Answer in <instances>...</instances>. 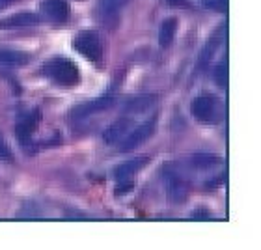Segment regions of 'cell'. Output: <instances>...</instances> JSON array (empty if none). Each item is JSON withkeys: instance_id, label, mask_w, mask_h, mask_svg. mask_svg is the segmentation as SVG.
<instances>
[{"instance_id": "obj_1", "label": "cell", "mask_w": 261, "mask_h": 250, "mask_svg": "<svg viewBox=\"0 0 261 250\" xmlns=\"http://www.w3.org/2000/svg\"><path fill=\"white\" fill-rule=\"evenodd\" d=\"M43 73L49 77L50 81H55L56 84H62V86H71V84H76L79 82V67L73 60L69 58H53L45 64Z\"/></svg>"}, {"instance_id": "obj_2", "label": "cell", "mask_w": 261, "mask_h": 250, "mask_svg": "<svg viewBox=\"0 0 261 250\" xmlns=\"http://www.w3.org/2000/svg\"><path fill=\"white\" fill-rule=\"evenodd\" d=\"M41 121V110L39 109H32L30 112H22L17 118V125H15V136L21 147L27 149L32 142L34 133L38 131V125Z\"/></svg>"}, {"instance_id": "obj_3", "label": "cell", "mask_w": 261, "mask_h": 250, "mask_svg": "<svg viewBox=\"0 0 261 250\" xmlns=\"http://www.w3.org/2000/svg\"><path fill=\"white\" fill-rule=\"evenodd\" d=\"M75 51L90 62H99L103 55L101 38L95 30H84L75 38Z\"/></svg>"}, {"instance_id": "obj_4", "label": "cell", "mask_w": 261, "mask_h": 250, "mask_svg": "<svg viewBox=\"0 0 261 250\" xmlns=\"http://www.w3.org/2000/svg\"><path fill=\"white\" fill-rule=\"evenodd\" d=\"M163 180L166 185V192H168L170 202L174 204H183L189 196V183L183 176L179 174V170L164 166L163 170Z\"/></svg>"}, {"instance_id": "obj_5", "label": "cell", "mask_w": 261, "mask_h": 250, "mask_svg": "<svg viewBox=\"0 0 261 250\" xmlns=\"http://www.w3.org/2000/svg\"><path fill=\"white\" fill-rule=\"evenodd\" d=\"M218 110H220V103L217 97L213 95H198L192 101V114L198 121L201 123H211L218 118Z\"/></svg>"}, {"instance_id": "obj_6", "label": "cell", "mask_w": 261, "mask_h": 250, "mask_svg": "<svg viewBox=\"0 0 261 250\" xmlns=\"http://www.w3.org/2000/svg\"><path fill=\"white\" fill-rule=\"evenodd\" d=\"M114 97L112 95H101V97H95L92 101H88L84 105H79L71 110V120H86L90 116L101 114L105 110H109L112 105H114Z\"/></svg>"}, {"instance_id": "obj_7", "label": "cell", "mask_w": 261, "mask_h": 250, "mask_svg": "<svg viewBox=\"0 0 261 250\" xmlns=\"http://www.w3.org/2000/svg\"><path fill=\"white\" fill-rule=\"evenodd\" d=\"M155 123H157V116H153L151 120L144 121V123H140L136 129H133L130 133H127V136L121 140L123 142V144H121V152L129 153V152H133V149H136L140 144H144V142L153 135V131H155Z\"/></svg>"}, {"instance_id": "obj_8", "label": "cell", "mask_w": 261, "mask_h": 250, "mask_svg": "<svg viewBox=\"0 0 261 250\" xmlns=\"http://www.w3.org/2000/svg\"><path fill=\"white\" fill-rule=\"evenodd\" d=\"M130 125H133V120H130V118H120V120H116L112 125H109L103 133L105 144H109V146L120 144V142L127 136V133L130 131Z\"/></svg>"}, {"instance_id": "obj_9", "label": "cell", "mask_w": 261, "mask_h": 250, "mask_svg": "<svg viewBox=\"0 0 261 250\" xmlns=\"http://www.w3.org/2000/svg\"><path fill=\"white\" fill-rule=\"evenodd\" d=\"M149 163V157L147 155H140V157H133L129 159V161H125V163H121L118 168L114 170V178L116 181H121V180H130L133 176L138 172V170H142L146 164Z\"/></svg>"}, {"instance_id": "obj_10", "label": "cell", "mask_w": 261, "mask_h": 250, "mask_svg": "<svg viewBox=\"0 0 261 250\" xmlns=\"http://www.w3.org/2000/svg\"><path fill=\"white\" fill-rule=\"evenodd\" d=\"M41 19L36 13H15L11 17H6L0 21V30H8V28H27V27H36L39 24Z\"/></svg>"}, {"instance_id": "obj_11", "label": "cell", "mask_w": 261, "mask_h": 250, "mask_svg": "<svg viewBox=\"0 0 261 250\" xmlns=\"http://www.w3.org/2000/svg\"><path fill=\"white\" fill-rule=\"evenodd\" d=\"M41 10L50 21L56 22H64L69 15V8H67V2L65 0H43L41 2Z\"/></svg>"}, {"instance_id": "obj_12", "label": "cell", "mask_w": 261, "mask_h": 250, "mask_svg": "<svg viewBox=\"0 0 261 250\" xmlns=\"http://www.w3.org/2000/svg\"><path fill=\"white\" fill-rule=\"evenodd\" d=\"M155 103H157V95H153V93L151 95H136L125 103V110L129 114H140V112H146L151 107H155Z\"/></svg>"}, {"instance_id": "obj_13", "label": "cell", "mask_w": 261, "mask_h": 250, "mask_svg": "<svg viewBox=\"0 0 261 250\" xmlns=\"http://www.w3.org/2000/svg\"><path fill=\"white\" fill-rule=\"evenodd\" d=\"M175 32H177V19L175 17H168L161 22V28H159V45L161 47H170L172 41L175 38Z\"/></svg>"}, {"instance_id": "obj_14", "label": "cell", "mask_w": 261, "mask_h": 250, "mask_svg": "<svg viewBox=\"0 0 261 250\" xmlns=\"http://www.w3.org/2000/svg\"><path fill=\"white\" fill-rule=\"evenodd\" d=\"M222 163V159L215 153H196L189 159V164H192L196 170H211Z\"/></svg>"}, {"instance_id": "obj_15", "label": "cell", "mask_w": 261, "mask_h": 250, "mask_svg": "<svg viewBox=\"0 0 261 250\" xmlns=\"http://www.w3.org/2000/svg\"><path fill=\"white\" fill-rule=\"evenodd\" d=\"M129 0H99V13L103 19L112 21L114 17H118V13L121 11V8L127 4Z\"/></svg>"}, {"instance_id": "obj_16", "label": "cell", "mask_w": 261, "mask_h": 250, "mask_svg": "<svg viewBox=\"0 0 261 250\" xmlns=\"http://www.w3.org/2000/svg\"><path fill=\"white\" fill-rule=\"evenodd\" d=\"M28 62V56L21 51H11V49H2L0 51V65L6 67H19Z\"/></svg>"}, {"instance_id": "obj_17", "label": "cell", "mask_w": 261, "mask_h": 250, "mask_svg": "<svg viewBox=\"0 0 261 250\" xmlns=\"http://www.w3.org/2000/svg\"><path fill=\"white\" fill-rule=\"evenodd\" d=\"M217 45H218V38H213L211 41L201 49V55H200V58H198V71L203 69V67L209 64L213 53H215V49H217Z\"/></svg>"}, {"instance_id": "obj_18", "label": "cell", "mask_w": 261, "mask_h": 250, "mask_svg": "<svg viewBox=\"0 0 261 250\" xmlns=\"http://www.w3.org/2000/svg\"><path fill=\"white\" fill-rule=\"evenodd\" d=\"M215 82H217V86L220 88H226L228 86V77H229V71H228V64L226 62H220V64L215 67Z\"/></svg>"}, {"instance_id": "obj_19", "label": "cell", "mask_w": 261, "mask_h": 250, "mask_svg": "<svg viewBox=\"0 0 261 250\" xmlns=\"http://www.w3.org/2000/svg\"><path fill=\"white\" fill-rule=\"evenodd\" d=\"M200 4L205 8V10H213V11H224L228 2L226 0H200Z\"/></svg>"}, {"instance_id": "obj_20", "label": "cell", "mask_w": 261, "mask_h": 250, "mask_svg": "<svg viewBox=\"0 0 261 250\" xmlns=\"http://www.w3.org/2000/svg\"><path fill=\"white\" fill-rule=\"evenodd\" d=\"M0 159H2V161H13V155H11V152L8 149L6 142L2 140V136H0Z\"/></svg>"}, {"instance_id": "obj_21", "label": "cell", "mask_w": 261, "mask_h": 250, "mask_svg": "<svg viewBox=\"0 0 261 250\" xmlns=\"http://www.w3.org/2000/svg\"><path fill=\"white\" fill-rule=\"evenodd\" d=\"M13 2H17V0H0V10H4V8H8V6L13 4Z\"/></svg>"}, {"instance_id": "obj_22", "label": "cell", "mask_w": 261, "mask_h": 250, "mask_svg": "<svg viewBox=\"0 0 261 250\" xmlns=\"http://www.w3.org/2000/svg\"><path fill=\"white\" fill-rule=\"evenodd\" d=\"M172 4H179V2H183V0H170Z\"/></svg>"}]
</instances>
